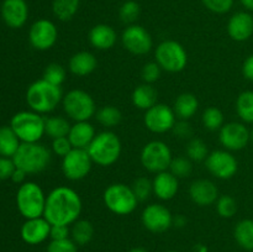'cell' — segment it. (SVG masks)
<instances>
[{
  "mask_svg": "<svg viewBox=\"0 0 253 252\" xmlns=\"http://www.w3.org/2000/svg\"><path fill=\"white\" fill-rule=\"evenodd\" d=\"M81 195L72 188L59 185L46 197L43 217L51 225H73L82 214Z\"/></svg>",
  "mask_w": 253,
  "mask_h": 252,
  "instance_id": "1",
  "label": "cell"
},
{
  "mask_svg": "<svg viewBox=\"0 0 253 252\" xmlns=\"http://www.w3.org/2000/svg\"><path fill=\"white\" fill-rule=\"evenodd\" d=\"M63 93L61 86L53 85L43 78L35 81L26 90V103L32 111L41 114H48L56 110L62 103Z\"/></svg>",
  "mask_w": 253,
  "mask_h": 252,
  "instance_id": "2",
  "label": "cell"
},
{
  "mask_svg": "<svg viewBox=\"0 0 253 252\" xmlns=\"http://www.w3.org/2000/svg\"><path fill=\"white\" fill-rule=\"evenodd\" d=\"M121 150V140L115 132L109 130L96 133L94 140L86 148L93 163L100 167H109L118 162Z\"/></svg>",
  "mask_w": 253,
  "mask_h": 252,
  "instance_id": "3",
  "label": "cell"
},
{
  "mask_svg": "<svg viewBox=\"0 0 253 252\" xmlns=\"http://www.w3.org/2000/svg\"><path fill=\"white\" fill-rule=\"evenodd\" d=\"M51 151L40 142L21 143L12 157L16 168L24 170L26 174H36L43 172L51 163Z\"/></svg>",
  "mask_w": 253,
  "mask_h": 252,
  "instance_id": "4",
  "label": "cell"
},
{
  "mask_svg": "<svg viewBox=\"0 0 253 252\" xmlns=\"http://www.w3.org/2000/svg\"><path fill=\"white\" fill-rule=\"evenodd\" d=\"M44 120L46 119L36 111H19L10 120V127L14 130L21 143L39 142L43 135H46Z\"/></svg>",
  "mask_w": 253,
  "mask_h": 252,
  "instance_id": "5",
  "label": "cell"
},
{
  "mask_svg": "<svg viewBox=\"0 0 253 252\" xmlns=\"http://www.w3.org/2000/svg\"><path fill=\"white\" fill-rule=\"evenodd\" d=\"M46 197L43 189L37 183H22L16 193L17 210L25 219L43 216Z\"/></svg>",
  "mask_w": 253,
  "mask_h": 252,
  "instance_id": "6",
  "label": "cell"
},
{
  "mask_svg": "<svg viewBox=\"0 0 253 252\" xmlns=\"http://www.w3.org/2000/svg\"><path fill=\"white\" fill-rule=\"evenodd\" d=\"M103 200L105 207L113 214L125 216L136 210L138 200L133 194L132 188L124 183H113L104 190Z\"/></svg>",
  "mask_w": 253,
  "mask_h": 252,
  "instance_id": "7",
  "label": "cell"
},
{
  "mask_svg": "<svg viewBox=\"0 0 253 252\" xmlns=\"http://www.w3.org/2000/svg\"><path fill=\"white\" fill-rule=\"evenodd\" d=\"M62 106L69 119L78 121H89L96 114V105L93 96L82 89H72L64 94Z\"/></svg>",
  "mask_w": 253,
  "mask_h": 252,
  "instance_id": "8",
  "label": "cell"
},
{
  "mask_svg": "<svg viewBox=\"0 0 253 252\" xmlns=\"http://www.w3.org/2000/svg\"><path fill=\"white\" fill-rule=\"evenodd\" d=\"M155 58L158 66L168 73H179L188 64V53L182 43L174 40H166L157 46Z\"/></svg>",
  "mask_w": 253,
  "mask_h": 252,
  "instance_id": "9",
  "label": "cell"
},
{
  "mask_svg": "<svg viewBox=\"0 0 253 252\" xmlns=\"http://www.w3.org/2000/svg\"><path fill=\"white\" fill-rule=\"evenodd\" d=\"M172 160L173 156L169 146L161 140H153L146 143L140 155L143 168L156 174L168 170Z\"/></svg>",
  "mask_w": 253,
  "mask_h": 252,
  "instance_id": "10",
  "label": "cell"
},
{
  "mask_svg": "<svg viewBox=\"0 0 253 252\" xmlns=\"http://www.w3.org/2000/svg\"><path fill=\"white\" fill-rule=\"evenodd\" d=\"M93 161L88 151L82 148H73L67 156L62 158V173L69 180H82L90 173Z\"/></svg>",
  "mask_w": 253,
  "mask_h": 252,
  "instance_id": "11",
  "label": "cell"
},
{
  "mask_svg": "<svg viewBox=\"0 0 253 252\" xmlns=\"http://www.w3.org/2000/svg\"><path fill=\"white\" fill-rule=\"evenodd\" d=\"M205 166L210 174L221 180L231 179L239 170V161L227 150H216L209 153Z\"/></svg>",
  "mask_w": 253,
  "mask_h": 252,
  "instance_id": "12",
  "label": "cell"
},
{
  "mask_svg": "<svg viewBox=\"0 0 253 252\" xmlns=\"http://www.w3.org/2000/svg\"><path fill=\"white\" fill-rule=\"evenodd\" d=\"M177 123V115L170 106L166 104H156L145 111L143 124L146 128L153 133H165L172 131Z\"/></svg>",
  "mask_w": 253,
  "mask_h": 252,
  "instance_id": "13",
  "label": "cell"
},
{
  "mask_svg": "<svg viewBox=\"0 0 253 252\" xmlns=\"http://www.w3.org/2000/svg\"><path fill=\"white\" fill-rule=\"evenodd\" d=\"M219 141L222 147L230 152L244 150L251 142L250 128L246 124L239 121L224 124L219 130Z\"/></svg>",
  "mask_w": 253,
  "mask_h": 252,
  "instance_id": "14",
  "label": "cell"
},
{
  "mask_svg": "<svg viewBox=\"0 0 253 252\" xmlns=\"http://www.w3.org/2000/svg\"><path fill=\"white\" fill-rule=\"evenodd\" d=\"M121 42L126 51L136 56L147 54L152 49L153 41L150 32L141 25H128L121 35Z\"/></svg>",
  "mask_w": 253,
  "mask_h": 252,
  "instance_id": "15",
  "label": "cell"
},
{
  "mask_svg": "<svg viewBox=\"0 0 253 252\" xmlns=\"http://www.w3.org/2000/svg\"><path fill=\"white\" fill-rule=\"evenodd\" d=\"M141 221L150 232L162 234L173 226V215L167 207L153 203L143 209Z\"/></svg>",
  "mask_w": 253,
  "mask_h": 252,
  "instance_id": "16",
  "label": "cell"
},
{
  "mask_svg": "<svg viewBox=\"0 0 253 252\" xmlns=\"http://www.w3.org/2000/svg\"><path fill=\"white\" fill-rule=\"evenodd\" d=\"M57 40H58V30L51 20H36L30 27L29 41L35 49L47 51L56 44Z\"/></svg>",
  "mask_w": 253,
  "mask_h": 252,
  "instance_id": "17",
  "label": "cell"
},
{
  "mask_svg": "<svg viewBox=\"0 0 253 252\" xmlns=\"http://www.w3.org/2000/svg\"><path fill=\"white\" fill-rule=\"evenodd\" d=\"M49 234H51V224L43 216L26 219L20 230V235L24 242L32 246L46 241L49 237Z\"/></svg>",
  "mask_w": 253,
  "mask_h": 252,
  "instance_id": "18",
  "label": "cell"
},
{
  "mask_svg": "<svg viewBox=\"0 0 253 252\" xmlns=\"http://www.w3.org/2000/svg\"><path fill=\"white\" fill-rule=\"evenodd\" d=\"M0 12L5 24L11 29H20L29 19V6L25 0H4Z\"/></svg>",
  "mask_w": 253,
  "mask_h": 252,
  "instance_id": "19",
  "label": "cell"
},
{
  "mask_svg": "<svg viewBox=\"0 0 253 252\" xmlns=\"http://www.w3.org/2000/svg\"><path fill=\"white\" fill-rule=\"evenodd\" d=\"M227 35L236 42H245L253 35V16L249 11L235 12L227 22Z\"/></svg>",
  "mask_w": 253,
  "mask_h": 252,
  "instance_id": "20",
  "label": "cell"
},
{
  "mask_svg": "<svg viewBox=\"0 0 253 252\" xmlns=\"http://www.w3.org/2000/svg\"><path fill=\"white\" fill-rule=\"evenodd\" d=\"M189 197L194 204L199 207H209L216 203L219 198V189L210 179L200 178L190 184Z\"/></svg>",
  "mask_w": 253,
  "mask_h": 252,
  "instance_id": "21",
  "label": "cell"
},
{
  "mask_svg": "<svg viewBox=\"0 0 253 252\" xmlns=\"http://www.w3.org/2000/svg\"><path fill=\"white\" fill-rule=\"evenodd\" d=\"M153 194L160 200L173 199L177 195L179 190V179L175 175H173L169 170H165L156 174L152 180Z\"/></svg>",
  "mask_w": 253,
  "mask_h": 252,
  "instance_id": "22",
  "label": "cell"
},
{
  "mask_svg": "<svg viewBox=\"0 0 253 252\" xmlns=\"http://www.w3.org/2000/svg\"><path fill=\"white\" fill-rule=\"evenodd\" d=\"M118 41L116 31L106 24H98L89 31V42L91 46L100 51H106L115 46Z\"/></svg>",
  "mask_w": 253,
  "mask_h": 252,
  "instance_id": "23",
  "label": "cell"
},
{
  "mask_svg": "<svg viewBox=\"0 0 253 252\" xmlns=\"http://www.w3.org/2000/svg\"><path fill=\"white\" fill-rule=\"evenodd\" d=\"M95 135V128L89 121H78L71 126V130H69L67 137L71 141L73 148L86 150L91 141L94 140Z\"/></svg>",
  "mask_w": 253,
  "mask_h": 252,
  "instance_id": "24",
  "label": "cell"
},
{
  "mask_svg": "<svg viewBox=\"0 0 253 252\" xmlns=\"http://www.w3.org/2000/svg\"><path fill=\"white\" fill-rule=\"evenodd\" d=\"M98 66L96 57L91 52L81 51L74 53L68 62V68L77 77H85L93 73Z\"/></svg>",
  "mask_w": 253,
  "mask_h": 252,
  "instance_id": "25",
  "label": "cell"
},
{
  "mask_svg": "<svg viewBox=\"0 0 253 252\" xmlns=\"http://www.w3.org/2000/svg\"><path fill=\"white\" fill-rule=\"evenodd\" d=\"M158 93L152 84L143 83L136 86L131 95L132 104L140 110H148L157 104Z\"/></svg>",
  "mask_w": 253,
  "mask_h": 252,
  "instance_id": "26",
  "label": "cell"
},
{
  "mask_svg": "<svg viewBox=\"0 0 253 252\" xmlns=\"http://www.w3.org/2000/svg\"><path fill=\"white\" fill-rule=\"evenodd\" d=\"M199 100L193 93H182L177 96L173 105L175 115L179 120H189L197 114Z\"/></svg>",
  "mask_w": 253,
  "mask_h": 252,
  "instance_id": "27",
  "label": "cell"
},
{
  "mask_svg": "<svg viewBox=\"0 0 253 252\" xmlns=\"http://www.w3.org/2000/svg\"><path fill=\"white\" fill-rule=\"evenodd\" d=\"M234 237L236 244L245 252L253 251V220L242 219L234 229Z\"/></svg>",
  "mask_w": 253,
  "mask_h": 252,
  "instance_id": "28",
  "label": "cell"
},
{
  "mask_svg": "<svg viewBox=\"0 0 253 252\" xmlns=\"http://www.w3.org/2000/svg\"><path fill=\"white\" fill-rule=\"evenodd\" d=\"M20 145L21 141L10 125L0 127V156L12 158L19 150Z\"/></svg>",
  "mask_w": 253,
  "mask_h": 252,
  "instance_id": "29",
  "label": "cell"
},
{
  "mask_svg": "<svg viewBox=\"0 0 253 252\" xmlns=\"http://www.w3.org/2000/svg\"><path fill=\"white\" fill-rule=\"evenodd\" d=\"M235 108L242 123L253 125V90H245L240 93L235 103Z\"/></svg>",
  "mask_w": 253,
  "mask_h": 252,
  "instance_id": "30",
  "label": "cell"
},
{
  "mask_svg": "<svg viewBox=\"0 0 253 252\" xmlns=\"http://www.w3.org/2000/svg\"><path fill=\"white\" fill-rule=\"evenodd\" d=\"M71 124L63 116H51L44 120V131L52 140L58 137H67L71 130Z\"/></svg>",
  "mask_w": 253,
  "mask_h": 252,
  "instance_id": "31",
  "label": "cell"
},
{
  "mask_svg": "<svg viewBox=\"0 0 253 252\" xmlns=\"http://www.w3.org/2000/svg\"><path fill=\"white\" fill-rule=\"evenodd\" d=\"M71 236L78 246L88 245L94 236L93 224L88 220H77L71 229Z\"/></svg>",
  "mask_w": 253,
  "mask_h": 252,
  "instance_id": "32",
  "label": "cell"
},
{
  "mask_svg": "<svg viewBox=\"0 0 253 252\" xmlns=\"http://www.w3.org/2000/svg\"><path fill=\"white\" fill-rule=\"evenodd\" d=\"M81 0H53L52 11L61 21H69L78 12Z\"/></svg>",
  "mask_w": 253,
  "mask_h": 252,
  "instance_id": "33",
  "label": "cell"
},
{
  "mask_svg": "<svg viewBox=\"0 0 253 252\" xmlns=\"http://www.w3.org/2000/svg\"><path fill=\"white\" fill-rule=\"evenodd\" d=\"M96 121L104 127H115L123 120V114L116 106L114 105H105L96 110L95 114Z\"/></svg>",
  "mask_w": 253,
  "mask_h": 252,
  "instance_id": "34",
  "label": "cell"
},
{
  "mask_svg": "<svg viewBox=\"0 0 253 252\" xmlns=\"http://www.w3.org/2000/svg\"><path fill=\"white\" fill-rule=\"evenodd\" d=\"M202 123L207 130L217 131L224 126L225 116L219 108L209 106L203 111Z\"/></svg>",
  "mask_w": 253,
  "mask_h": 252,
  "instance_id": "35",
  "label": "cell"
},
{
  "mask_svg": "<svg viewBox=\"0 0 253 252\" xmlns=\"http://www.w3.org/2000/svg\"><path fill=\"white\" fill-rule=\"evenodd\" d=\"M185 151H187V157L190 161H194V162L205 161L208 156H209V150H208L207 143L202 138L198 137L190 138Z\"/></svg>",
  "mask_w": 253,
  "mask_h": 252,
  "instance_id": "36",
  "label": "cell"
},
{
  "mask_svg": "<svg viewBox=\"0 0 253 252\" xmlns=\"http://www.w3.org/2000/svg\"><path fill=\"white\" fill-rule=\"evenodd\" d=\"M237 209V202L234 197L231 195H221L217 198L216 200V211L224 219H231L236 215Z\"/></svg>",
  "mask_w": 253,
  "mask_h": 252,
  "instance_id": "37",
  "label": "cell"
},
{
  "mask_svg": "<svg viewBox=\"0 0 253 252\" xmlns=\"http://www.w3.org/2000/svg\"><path fill=\"white\" fill-rule=\"evenodd\" d=\"M140 12L141 7L138 2L135 0H127L121 5L120 10H119V16H120L121 21L128 26V25L135 24V21L140 16Z\"/></svg>",
  "mask_w": 253,
  "mask_h": 252,
  "instance_id": "38",
  "label": "cell"
},
{
  "mask_svg": "<svg viewBox=\"0 0 253 252\" xmlns=\"http://www.w3.org/2000/svg\"><path fill=\"white\" fill-rule=\"evenodd\" d=\"M169 172L179 179V178H187L193 172V163L188 157H173L169 166Z\"/></svg>",
  "mask_w": 253,
  "mask_h": 252,
  "instance_id": "39",
  "label": "cell"
},
{
  "mask_svg": "<svg viewBox=\"0 0 253 252\" xmlns=\"http://www.w3.org/2000/svg\"><path fill=\"white\" fill-rule=\"evenodd\" d=\"M67 77V72L64 67L59 63H49L48 66L44 68L43 77L42 78L47 81L48 83L53 84V85L61 86L64 83Z\"/></svg>",
  "mask_w": 253,
  "mask_h": 252,
  "instance_id": "40",
  "label": "cell"
},
{
  "mask_svg": "<svg viewBox=\"0 0 253 252\" xmlns=\"http://www.w3.org/2000/svg\"><path fill=\"white\" fill-rule=\"evenodd\" d=\"M131 188L138 202H146L153 193L152 180L146 177H138L137 179L133 180Z\"/></svg>",
  "mask_w": 253,
  "mask_h": 252,
  "instance_id": "41",
  "label": "cell"
},
{
  "mask_svg": "<svg viewBox=\"0 0 253 252\" xmlns=\"http://www.w3.org/2000/svg\"><path fill=\"white\" fill-rule=\"evenodd\" d=\"M47 252H78V245L72 239L51 240Z\"/></svg>",
  "mask_w": 253,
  "mask_h": 252,
  "instance_id": "42",
  "label": "cell"
},
{
  "mask_svg": "<svg viewBox=\"0 0 253 252\" xmlns=\"http://www.w3.org/2000/svg\"><path fill=\"white\" fill-rule=\"evenodd\" d=\"M203 5L214 14H226L234 6V0H202Z\"/></svg>",
  "mask_w": 253,
  "mask_h": 252,
  "instance_id": "43",
  "label": "cell"
},
{
  "mask_svg": "<svg viewBox=\"0 0 253 252\" xmlns=\"http://www.w3.org/2000/svg\"><path fill=\"white\" fill-rule=\"evenodd\" d=\"M161 73H162V68L158 66L157 62H148L143 66L142 72H141V76L145 83L147 84H153L160 79Z\"/></svg>",
  "mask_w": 253,
  "mask_h": 252,
  "instance_id": "44",
  "label": "cell"
},
{
  "mask_svg": "<svg viewBox=\"0 0 253 252\" xmlns=\"http://www.w3.org/2000/svg\"><path fill=\"white\" fill-rule=\"evenodd\" d=\"M72 150H73V146H72L68 137H58L52 140V151H53L54 155L58 156V157L63 158L64 156L68 155Z\"/></svg>",
  "mask_w": 253,
  "mask_h": 252,
  "instance_id": "45",
  "label": "cell"
},
{
  "mask_svg": "<svg viewBox=\"0 0 253 252\" xmlns=\"http://www.w3.org/2000/svg\"><path fill=\"white\" fill-rule=\"evenodd\" d=\"M15 169H16V166L12 158L0 156V180L10 179Z\"/></svg>",
  "mask_w": 253,
  "mask_h": 252,
  "instance_id": "46",
  "label": "cell"
},
{
  "mask_svg": "<svg viewBox=\"0 0 253 252\" xmlns=\"http://www.w3.org/2000/svg\"><path fill=\"white\" fill-rule=\"evenodd\" d=\"M173 133L175 135V137L182 138V140H185V138H190L193 135V128L192 125L188 123V120H179L175 123V125L173 126L172 128Z\"/></svg>",
  "mask_w": 253,
  "mask_h": 252,
  "instance_id": "47",
  "label": "cell"
},
{
  "mask_svg": "<svg viewBox=\"0 0 253 252\" xmlns=\"http://www.w3.org/2000/svg\"><path fill=\"white\" fill-rule=\"evenodd\" d=\"M71 230L67 225H51V240H64L69 239Z\"/></svg>",
  "mask_w": 253,
  "mask_h": 252,
  "instance_id": "48",
  "label": "cell"
},
{
  "mask_svg": "<svg viewBox=\"0 0 253 252\" xmlns=\"http://www.w3.org/2000/svg\"><path fill=\"white\" fill-rule=\"evenodd\" d=\"M242 74L247 81L253 82V53L250 54L242 63Z\"/></svg>",
  "mask_w": 253,
  "mask_h": 252,
  "instance_id": "49",
  "label": "cell"
},
{
  "mask_svg": "<svg viewBox=\"0 0 253 252\" xmlns=\"http://www.w3.org/2000/svg\"><path fill=\"white\" fill-rule=\"evenodd\" d=\"M26 175L27 174L24 172V170L20 169V168H16V169L14 170V173H12L10 179H11L14 183H16V184H22V183H25V178H26Z\"/></svg>",
  "mask_w": 253,
  "mask_h": 252,
  "instance_id": "50",
  "label": "cell"
},
{
  "mask_svg": "<svg viewBox=\"0 0 253 252\" xmlns=\"http://www.w3.org/2000/svg\"><path fill=\"white\" fill-rule=\"evenodd\" d=\"M173 225L177 227H184L187 225V217L182 214L173 216Z\"/></svg>",
  "mask_w": 253,
  "mask_h": 252,
  "instance_id": "51",
  "label": "cell"
},
{
  "mask_svg": "<svg viewBox=\"0 0 253 252\" xmlns=\"http://www.w3.org/2000/svg\"><path fill=\"white\" fill-rule=\"evenodd\" d=\"M240 1L247 11H253V0H240Z\"/></svg>",
  "mask_w": 253,
  "mask_h": 252,
  "instance_id": "52",
  "label": "cell"
},
{
  "mask_svg": "<svg viewBox=\"0 0 253 252\" xmlns=\"http://www.w3.org/2000/svg\"><path fill=\"white\" fill-rule=\"evenodd\" d=\"M193 252H209V249H208L205 245L197 244L194 247H193Z\"/></svg>",
  "mask_w": 253,
  "mask_h": 252,
  "instance_id": "53",
  "label": "cell"
},
{
  "mask_svg": "<svg viewBox=\"0 0 253 252\" xmlns=\"http://www.w3.org/2000/svg\"><path fill=\"white\" fill-rule=\"evenodd\" d=\"M127 252H148V251L146 249H143V247H133V249H131L130 251Z\"/></svg>",
  "mask_w": 253,
  "mask_h": 252,
  "instance_id": "54",
  "label": "cell"
},
{
  "mask_svg": "<svg viewBox=\"0 0 253 252\" xmlns=\"http://www.w3.org/2000/svg\"><path fill=\"white\" fill-rule=\"evenodd\" d=\"M250 138H251V142L253 143V125H252L251 130H250Z\"/></svg>",
  "mask_w": 253,
  "mask_h": 252,
  "instance_id": "55",
  "label": "cell"
},
{
  "mask_svg": "<svg viewBox=\"0 0 253 252\" xmlns=\"http://www.w3.org/2000/svg\"><path fill=\"white\" fill-rule=\"evenodd\" d=\"M165 252H179V251H175V250H168V251H165Z\"/></svg>",
  "mask_w": 253,
  "mask_h": 252,
  "instance_id": "56",
  "label": "cell"
}]
</instances>
